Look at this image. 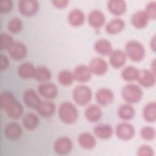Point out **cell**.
I'll return each mask as SVG.
<instances>
[{"mask_svg":"<svg viewBox=\"0 0 156 156\" xmlns=\"http://www.w3.org/2000/svg\"><path fill=\"white\" fill-rule=\"evenodd\" d=\"M149 20H154L156 18V2L155 1L149 2L144 10Z\"/></svg>","mask_w":156,"mask_h":156,"instance_id":"38","label":"cell"},{"mask_svg":"<svg viewBox=\"0 0 156 156\" xmlns=\"http://www.w3.org/2000/svg\"><path fill=\"white\" fill-rule=\"evenodd\" d=\"M139 69L135 66L129 65L126 66L121 73L122 79L126 82H132L136 80Z\"/></svg>","mask_w":156,"mask_h":156,"instance_id":"33","label":"cell"},{"mask_svg":"<svg viewBox=\"0 0 156 156\" xmlns=\"http://www.w3.org/2000/svg\"><path fill=\"white\" fill-rule=\"evenodd\" d=\"M3 133L5 138L7 140L15 141L21 137L22 135V129L18 123L11 122L4 126Z\"/></svg>","mask_w":156,"mask_h":156,"instance_id":"12","label":"cell"},{"mask_svg":"<svg viewBox=\"0 0 156 156\" xmlns=\"http://www.w3.org/2000/svg\"><path fill=\"white\" fill-rule=\"evenodd\" d=\"M102 115V110L97 104L90 105L86 108L84 112L86 119L90 122H98L101 118Z\"/></svg>","mask_w":156,"mask_h":156,"instance_id":"23","label":"cell"},{"mask_svg":"<svg viewBox=\"0 0 156 156\" xmlns=\"http://www.w3.org/2000/svg\"><path fill=\"white\" fill-rule=\"evenodd\" d=\"M51 78L50 70L45 66H39L35 67L34 79L41 83L46 82Z\"/></svg>","mask_w":156,"mask_h":156,"instance_id":"32","label":"cell"},{"mask_svg":"<svg viewBox=\"0 0 156 156\" xmlns=\"http://www.w3.org/2000/svg\"><path fill=\"white\" fill-rule=\"evenodd\" d=\"M15 41L12 37L7 33H2L1 35V50L7 51Z\"/></svg>","mask_w":156,"mask_h":156,"instance_id":"37","label":"cell"},{"mask_svg":"<svg viewBox=\"0 0 156 156\" xmlns=\"http://www.w3.org/2000/svg\"><path fill=\"white\" fill-rule=\"evenodd\" d=\"M127 60V55L121 49L113 50L109 54V63L110 65L115 68H120L126 63Z\"/></svg>","mask_w":156,"mask_h":156,"instance_id":"16","label":"cell"},{"mask_svg":"<svg viewBox=\"0 0 156 156\" xmlns=\"http://www.w3.org/2000/svg\"><path fill=\"white\" fill-rule=\"evenodd\" d=\"M108 11L115 16L124 14L127 10V5L123 0H110L107 4Z\"/></svg>","mask_w":156,"mask_h":156,"instance_id":"25","label":"cell"},{"mask_svg":"<svg viewBox=\"0 0 156 156\" xmlns=\"http://www.w3.org/2000/svg\"><path fill=\"white\" fill-rule=\"evenodd\" d=\"M74 80L73 72L69 70L63 69L60 71L57 75V80L63 86H68L72 84Z\"/></svg>","mask_w":156,"mask_h":156,"instance_id":"34","label":"cell"},{"mask_svg":"<svg viewBox=\"0 0 156 156\" xmlns=\"http://www.w3.org/2000/svg\"><path fill=\"white\" fill-rule=\"evenodd\" d=\"M72 96L77 104L82 106L85 105L91 100L92 91L87 85H79L74 88Z\"/></svg>","mask_w":156,"mask_h":156,"instance_id":"5","label":"cell"},{"mask_svg":"<svg viewBox=\"0 0 156 156\" xmlns=\"http://www.w3.org/2000/svg\"><path fill=\"white\" fill-rule=\"evenodd\" d=\"M93 133L99 139L108 140L112 136L113 129L108 124H99L94 127Z\"/></svg>","mask_w":156,"mask_h":156,"instance_id":"26","label":"cell"},{"mask_svg":"<svg viewBox=\"0 0 156 156\" xmlns=\"http://www.w3.org/2000/svg\"><path fill=\"white\" fill-rule=\"evenodd\" d=\"M125 21L120 18H115L110 20L105 26V32L110 35H115L122 32L125 28Z\"/></svg>","mask_w":156,"mask_h":156,"instance_id":"19","label":"cell"},{"mask_svg":"<svg viewBox=\"0 0 156 156\" xmlns=\"http://www.w3.org/2000/svg\"><path fill=\"white\" fill-rule=\"evenodd\" d=\"M155 73H154L151 70L143 69L139 70L136 80L142 87L150 88L155 85Z\"/></svg>","mask_w":156,"mask_h":156,"instance_id":"9","label":"cell"},{"mask_svg":"<svg viewBox=\"0 0 156 156\" xmlns=\"http://www.w3.org/2000/svg\"><path fill=\"white\" fill-rule=\"evenodd\" d=\"M23 100L26 106L35 109L41 102L38 94L32 88H29L23 94Z\"/></svg>","mask_w":156,"mask_h":156,"instance_id":"18","label":"cell"},{"mask_svg":"<svg viewBox=\"0 0 156 156\" xmlns=\"http://www.w3.org/2000/svg\"><path fill=\"white\" fill-rule=\"evenodd\" d=\"M35 110L40 116L43 118H50L55 113V105L50 101H41Z\"/></svg>","mask_w":156,"mask_h":156,"instance_id":"20","label":"cell"},{"mask_svg":"<svg viewBox=\"0 0 156 156\" xmlns=\"http://www.w3.org/2000/svg\"><path fill=\"white\" fill-rule=\"evenodd\" d=\"M88 22L92 27L99 29L105 24V16L104 13L99 9L92 10L88 15Z\"/></svg>","mask_w":156,"mask_h":156,"instance_id":"15","label":"cell"},{"mask_svg":"<svg viewBox=\"0 0 156 156\" xmlns=\"http://www.w3.org/2000/svg\"><path fill=\"white\" fill-rule=\"evenodd\" d=\"M121 96L122 99L129 104H135L139 102L143 98V91L138 85L135 83H127L121 90Z\"/></svg>","mask_w":156,"mask_h":156,"instance_id":"4","label":"cell"},{"mask_svg":"<svg viewBox=\"0 0 156 156\" xmlns=\"http://www.w3.org/2000/svg\"><path fill=\"white\" fill-rule=\"evenodd\" d=\"M88 67L92 74L97 76H102L107 71L108 63L104 58L96 57L90 60Z\"/></svg>","mask_w":156,"mask_h":156,"instance_id":"10","label":"cell"},{"mask_svg":"<svg viewBox=\"0 0 156 156\" xmlns=\"http://www.w3.org/2000/svg\"><path fill=\"white\" fill-rule=\"evenodd\" d=\"M73 74L75 80L79 82H86L90 80L92 73L88 66L79 65L75 67Z\"/></svg>","mask_w":156,"mask_h":156,"instance_id":"17","label":"cell"},{"mask_svg":"<svg viewBox=\"0 0 156 156\" xmlns=\"http://www.w3.org/2000/svg\"><path fill=\"white\" fill-rule=\"evenodd\" d=\"M115 133L117 137L122 140L127 141L133 138L135 130L133 125L127 122H122L116 126Z\"/></svg>","mask_w":156,"mask_h":156,"instance_id":"8","label":"cell"},{"mask_svg":"<svg viewBox=\"0 0 156 156\" xmlns=\"http://www.w3.org/2000/svg\"><path fill=\"white\" fill-rule=\"evenodd\" d=\"M94 49L96 52L102 55H109L113 51L112 43L105 38H100L94 44Z\"/></svg>","mask_w":156,"mask_h":156,"instance_id":"29","label":"cell"},{"mask_svg":"<svg viewBox=\"0 0 156 156\" xmlns=\"http://www.w3.org/2000/svg\"><path fill=\"white\" fill-rule=\"evenodd\" d=\"M38 93L43 98L48 99L55 98L58 94L57 86L51 82H43L39 84L37 87Z\"/></svg>","mask_w":156,"mask_h":156,"instance_id":"14","label":"cell"},{"mask_svg":"<svg viewBox=\"0 0 156 156\" xmlns=\"http://www.w3.org/2000/svg\"><path fill=\"white\" fill-rule=\"evenodd\" d=\"M118 115L120 119L124 121H129L133 118L135 115V110L130 104L125 103L119 107Z\"/></svg>","mask_w":156,"mask_h":156,"instance_id":"30","label":"cell"},{"mask_svg":"<svg viewBox=\"0 0 156 156\" xmlns=\"http://www.w3.org/2000/svg\"><path fill=\"white\" fill-rule=\"evenodd\" d=\"M9 65V58L8 57L4 55L1 54V70L3 71L4 69H5Z\"/></svg>","mask_w":156,"mask_h":156,"instance_id":"42","label":"cell"},{"mask_svg":"<svg viewBox=\"0 0 156 156\" xmlns=\"http://www.w3.org/2000/svg\"><path fill=\"white\" fill-rule=\"evenodd\" d=\"M7 27L10 33L16 34L21 32L23 28V23L18 17L12 18L7 23Z\"/></svg>","mask_w":156,"mask_h":156,"instance_id":"35","label":"cell"},{"mask_svg":"<svg viewBox=\"0 0 156 156\" xmlns=\"http://www.w3.org/2000/svg\"><path fill=\"white\" fill-rule=\"evenodd\" d=\"M85 16L83 12L80 9H71L68 15L69 24L74 27H78L82 25L85 21Z\"/></svg>","mask_w":156,"mask_h":156,"instance_id":"21","label":"cell"},{"mask_svg":"<svg viewBox=\"0 0 156 156\" xmlns=\"http://www.w3.org/2000/svg\"><path fill=\"white\" fill-rule=\"evenodd\" d=\"M124 52L130 60L135 62H141L146 55V49L143 44L138 40H129L125 44Z\"/></svg>","mask_w":156,"mask_h":156,"instance_id":"3","label":"cell"},{"mask_svg":"<svg viewBox=\"0 0 156 156\" xmlns=\"http://www.w3.org/2000/svg\"><path fill=\"white\" fill-rule=\"evenodd\" d=\"M141 137L146 141H151L155 137V130L151 126H144L140 131Z\"/></svg>","mask_w":156,"mask_h":156,"instance_id":"36","label":"cell"},{"mask_svg":"<svg viewBox=\"0 0 156 156\" xmlns=\"http://www.w3.org/2000/svg\"><path fill=\"white\" fill-rule=\"evenodd\" d=\"M149 20L144 10H137L132 15L131 23L136 29H143L147 26Z\"/></svg>","mask_w":156,"mask_h":156,"instance_id":"22","label":"cell"},{"mask_svg":"<svg viewBox=\"0 0 156 156\" xmlns=\"http://www.w3.org/2000/svg\"><path fill=\"white\" fill-rule=\"evenodd\" d=\"M143 116L147 122H154L156 119V104L155 101L146 104L143 110Z\"/></svg>","mask_w":156,"mask_h":156,"instance_id":"31","label":"cell"},{"mask_svg":"<svg viewBox=\"0 0 156 156\" xmlns=\"http://www.w3.org/2000/svg\"><path fill=\"white\" fill-rule=\"evenodd\" d=\"M77 140L79 144L82 148L88 150L94 148L96 143L94 136L88 132H83L80 133Z\"/></svg>","mask_w":156,"mask_h":156,"instance_id":"24","label":"cell"},{"mask_svg":"<svg viewBox=\"0 0 156 156\" xmlns=\"http://www.w3.org/2000/svg\"><path fill=\"white\" fill-rule=\"evenodd\" d=\"M0 104L7 116L13 119H18L23 114V108L13 94L9 91H4L0 95Z\"/></svg>","mask_w":156,"mask_h":156,"instance_id":"1","label":"cell"},{"mask_svg":"<svg viewBox=\"0 0 156 156\" xmlns=\"http://www.w3.org/2000/svg\"><path fill=\"white\" fill-rule=\"evenodd\" d=\"M60 119L66 124L74 123L78 118V110L76 105L71 102L65 101L60 104L58 109Z\"/></svg>","mask_w":156,"mask_h":156,"instance_id":"2","label":"cell"},{"mask_svg":"<svg viewBox=\"0 0 156 156\" xmlns=\"http://www.w3.org/2000/svg\"><path fill=\"white\" fill-rule=\"evenodd\" d=\"M38 2L37 0H20L18 1V9L25 16L35 15L38 10Z\"/></svg>","mask_w":156,"mask_h":156,"instance_id":"6","label":"cell"},{"mask_svg":"<svg viewBox=\"0 0 156 156\" xmlns=\"http://www.w3.org/2000/svg\"><path fill=\"white\" fill-rule=\"evenodd\" d=\"M114 98L113 92L108 88H100L95 93V98L97 102L102 106H107L112 104Z\"/></svg>","mask_w":156,"mask_h":156,"instance_id":"13","label":"cell"},{"mask_svg":"<svg viewBox=\"0 0 156 156\" xmlns=\"http://www.w3.org/2000/svg\"><path fill=\"white\" fill-rule=\"evenodd\" d=\"M51 2L54 7L58 9H62L67 6L69 1L68 0H52Z\"/></svg>","mask_w":156,"mask_h":156,"instance_id":"41","label":"cell"},{"mask_svg":"<svg viewBox=\"0 0 156 156\" xmlns=\"http://www.w3.org/2000/svg\"><path fill=\"white\" fill-rule=\"evenodd\" d=\"M73 144L71 140L67 136H60L57 138L54 143V152L60 155L69 154L73 149Z\"/></svg>","mask_w":156,"mask_h":156,"instance_id":"7","label":"cell"},{"mask_svg":"<svg viewBox=\"0 0 156 156\" xmlns=\"http://www.w3.org/2000/svg\"><path fill=\"white\" fill-rule=\"evenodd\" d=\"M13 7L12 0H1L0 2V12L1 13H9Z\"/></svg>","mask_w":156,"mask_h":156,"instance_id":"40","label":"cell"},{"mask_svg":"<svg viewBox=\"0 0 156 156\" xmlns=\"http://www.w3.org/2000/svg\"><path fill=\"white\" fill-rule=\"evenodd\" d=\"M150 46L151 49L154 51H155V35L151 38V42H150Z\"/></svg>","mask_w":156,"mask_h":156,"instance_id":"43","label":"cell"},{"mask_svg":"<svg viewBox=\"0 0 156 156\" xmlns=\"http://www.w3.org/2000/svg\"><path fill=\"white\" fill-rule=\"evenodd\" d=\"M153 148L146 144L140 146L137 150V155L139 156H153L154 155Z\"/></svg>","mask_w":156,"mask_h":156,"instance_id":"39","label":"cell"},{"mask_svg":"<svg viewBox=\"0 0 156 156\" xmlns=\"http://www.w3.org/2000/svg\"><path fill=\"white\" fill-rule=\"evenodd\" d=\"M39 119L38 116L32 112L26 113L22 118V124L25 129L28 131L34 130L38 127Z\"/></svg>","mask_w":156,"mask_h":156,"instance_id":"28","label":"cell"},{"mask_svg":"<svg viewBox=\"0 0 156 156\" xmlns=\"http://www.w3.org/2000/svg\"><path fill=\"white\" fill-rule=\"evenodd\" d=\"M35 67L30 62H23L18 65L17 74L23 79H29L34 78Z\"/></svg>","mask_w":156,"mask_h":156,"instance_id":"27","label":"cell"},{"mask_svg":"<svg viewBox=\"0 0 156 156\" xmlns=\"http://www.w3.org/2000/svg\"><path fill=\"white\" fill-rule=\"evenodd\" d=\"M7 51L10 58L15 60H20L24 58L27 52L26 45L19 41H15Z\"/></svg>","mask_w":156,"mask_h":156,"instance_id":"11","label":"cell"}]
</instances>
